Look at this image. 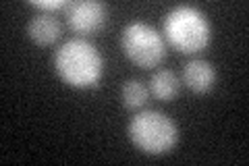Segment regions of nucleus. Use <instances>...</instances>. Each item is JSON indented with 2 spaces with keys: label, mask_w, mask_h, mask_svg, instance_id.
<instances>
[{
  "label": "nucleus",
  "mask_w": 249,
  "mask_h": 166,
  "mask_svg": "<svg viewBox=\"0 0 249 166\" xmlns=\"http://www.w3.org/2000/svg\"><path fill=\"white\" fill-rule=\"evenodd\" d=\"M54 69H56L62 83L75 90L96 88L104 73V60L98 48L88 39L73 37L65 42L54 54Z\"/></svg>",
  "instance_id": "f257e3e1"
},
{
  "label": "nucleus",
  "mask_w": 249,
  "mask_h": 166,
  "mask_svg": "<svg viewBox=\"0 0 249 166\" xmlns=\"http://www.w3.org/2000/svg\"><path fill=\"white\" fill-rule=\"evenodd\" d=\"M164 36L175 50L183 54H197L212 42V25L199 9L181 4L168 11L164 19Z\"/></svg>",
  "instance_id": "f03ea898"
},
{
  "label": "nucleus",
  "mask_w": 249,
  "mask_h": 166,
  "mask_svg": "<svg viewBox=\"0 0 249 166\" xmlns=\"http://www.w3.org/2000/svg\"><path fill=\"white\" fill-rule=\"evenodd\" d=\"M129 139L147 156H164L177 146L178 129L175 121L158 110H143L129 121Z\"/></svg>",
  "instance_id": "7ed1b4c3"
},
{
  "label": "nucleus",
  "mask_w": 249,
  "mask_h": 166,
  "mask_svg": "<svg viewBox=\"0 0 249 166\" xmlns=\"http://www.w3.org/2000/svg\"><path fill=\"white\" fill-rule=\"evenodd\" d=\"M121 48L131 62L142 69H154L166 58V44L152 25L133 21L123 29Z\"/></svg>",
  "instance_id": "20e7f679"
},
{
  "label": "nucleus",
  "mask_w": 249,
  "mask_h": 166,
  "mask_svg": "<svg viewBox=\"0 0 249 166\" xmlns=\"http://www.w3.org/2000/svg\"><path fill=\"white\" fill-rule=\"evenodd\" d=\"M67 23L75 34H98L106 23V6L98 0H77L67 6Z\"/></svg>",
  "instance_id": "39448f33"
},
{
  "label": "nucleus",
  "mask_w": 249,
  "mask_h": 166,
  "mask_svg": "<svg viewBox=\"0 0 249 166\" xmlns=\"http://www.w3.org/2000/svg\"><path fill=\"white\" fill-rule=\"evenodd\" d=\"M183 83L193 93H208L216 83V69L212 67V62L196 58V60H191L185 65Z\"/></svg>",
  "instance_id": "423d86ee"
},
{
  "label": "nucleus",
  "mask_w": 249,
  "mask_h": 166,
  "mask_svg": "<svg viewBox=\"0 0 249 166\" xmlns=\"http://www.w3.org/2000/svg\"><path fill=\"white\" fill-rule=\"evenodd\" d=\"M60 31V23L52 13H37L27 23V36L37 46H52L54 42H58V37L62 36Z\"/></svg>",
  "instance_id": "0eeeda50"
},
{
  "label": "nucleus",
  "mask_w": 249,
  "mask_h": 166,
  "mask_svg": "<svg viewBox=\"0 0 249 166\" xmlns=\"http://www.w3.org/2000/svg\"><path fill=\"white\" fill-rule=\"evenodd\" d=\"M181 90V81L170 69H160L156 71L150 79V92L162 102H170L178 96Z\"/></svg>",
  "instance_id": "6e6552de"
},
{
  "label": "nucleus",
  "mask_w": 249,
  "mask_h": 166,
  "mask_svg": "<svg viewBox=\"0 0 249 166\" xmlns=\"http://www.w3.org/2000/svg\"><path fill=\"white\" fill-rule=\"evenodd\" d=\"M147 98H150V90H147L139 79H129V81H124V85L121 88L123 106L129 108V110H139L142 106H145Z\"/></svg>",
  "instance_id": "1a4fd4ad"
},
{
  "label": "nucleus",
  "mask_w": 249,
  "mask_h": 166,
  "mask_svg": "<svg viewBox=\"0 0 249 166\" xmlns=\"http://www.w3.org/2000/svg\"><path fill=\"white\" fill-rule=\"evenodd\" d=\"M31 6L40 9V13H52V11L67 9L69 2L67 0H31Z\"/></svg>",
  "instance_id": "9d476101"
}]
</instances>
